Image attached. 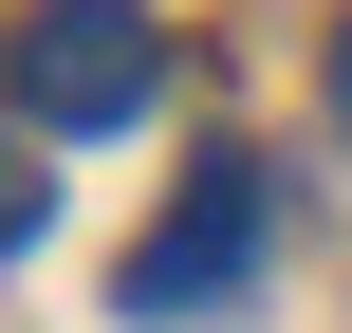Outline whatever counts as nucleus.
<instances>
[{
  "label": "nucleus",
  "instance_id": "nucleus-1",
  "mask_svg": "<svg viewBox=\"0 0 352 333\" xmlns=\"http://www.w3.org/2000/svg\"><path fill=\"white\" fill-rule=\"evenodd\" d=\"M167 93V19L148 0H37L19 19V130H130Z\"/></svg>",
  "mask_w": 352,
  "mask_h": 333
},
{
  "label": "nucleus",
  "instance_id": "nucleus-2",
  "mask_svg": "<svg viewBox=\"0 0 352 333\" xmlns=\"http://www.w3.org/2000/svg\"><path fill=\"white\" fill-rule=\"evenodd\" d=\"M260 222H278V185H260L241 148H204V167H186V204H167V222L130 241L111 315H148V333H167V315H223V297L260 278Z\"/></svg>",
  "mask_w": 352,
  "mask_h": 333
},
{
  "label": "nucleus",
  "instance_id": "nucleus-3",
  "mask_svg": "<svg viewBox=\"0 0 352 333\" xmlns=\"http://www.w3.org/2000/svg\"><path fill=\"white\" fill-rule=\"evenodd\" d=\"M56 222V167H19V130H0V241H37Z\"/></svg>",
  "mask_w": 352,
  "mask_h": 333
},
{
  "label": "nucleus",
  "instance_id": "nucleus-4",
  "mask_svg": "<svg viewBox=\"0 0 352 333\" xmlns=\"http://www.w3.org/2000/svg\"><path fill=\"white\" fill-rule=\"evenodd\" d=\"M334 130H352V19H334Z\"/></svg>",
  "mask_w": 352,
  "mask_h": 333
}]
</instances>
